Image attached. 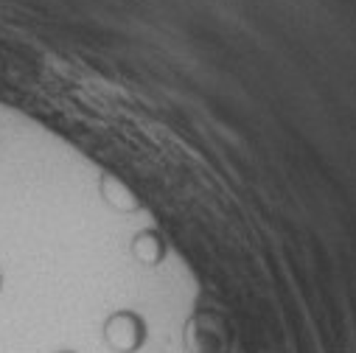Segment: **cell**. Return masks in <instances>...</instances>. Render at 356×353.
<instances>
[{
  "label": "cell",
  "mask_w": 356,
  "mask_h": 353,
  "mask_svg": "<svg viewBox=\"0 0 356 353\" xmlns=\"http://www.w3.org/2000/svg\"><path fill=\"white\" fill-rule=\"evenodd\" d=\"M104 339L118 353H135L146 342V322L132 311H118L104 322Z\"/></svg>",
  "instance_id": "6da1fadb"
},
{
  "label": "cell",
  "mask_w": 356,
  "mask_h": 353,
  "mask_svg": "<svg viewBox=\"0 0 356 353\" xmlns=\"http://www.w3.org/2000/svg\"><path fill=\"white\" fill-rule=\"evenodd\" d=\"M56 353H76V350H56Z\"/></svg>",
  "instance_id": "7a4b0ae2"
},
{
  "label": "cell",
  "mask_w": 356,
  "mask_h": 353,
  "mask_svg": "<svg viewBox=\"0 0 356 353\" xmlns=\"http://www.w3.org/2000/svg\"><path fill=\"white\" fill-rule=\"evenodd\" d=\"M0 284H3V281H0Z\"/></svg>",
  "instance_id": "3957f363"
}]
</instances>
